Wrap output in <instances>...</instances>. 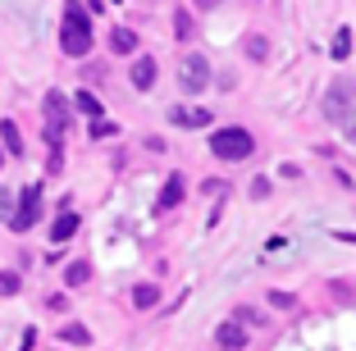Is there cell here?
Returning <instances> with one entry per match:
<instances>
[{"label":"cell","mask_w":356,"mask_h":351,"mask_svg":"<svg viewBox=\"0 0 356 351\" xmlns=\"http://www.w3.org/2000/svg\"><path fill=\"white\" fill-rule=\"evenodd\" d=\"M210 151L220 155V160H247V155L256 151V142H252V133H247V128H215Z\"/></svg>","instance_id":"cell-2"},{"label":"cell","mask_w":356,"mask_h":351,"mask_svg":"<svg viewBox=\"0 0 356 351\" xmlns=\"http://www.w3.org/2000/svg\"><path fill=\"white\" fill-rule=\"evenodd\" d=\"M115 133V124H105V119H92V137H110Z\"/></svg>","instance_id":"cell-23"},{"label":"cell","mask_w":356,"mask_h":351,"mask_svg":"<svg viewBox=\"0 0 356 351\" xmlns=\"http://www.w3.org/2000/svg\"><path fill=\"white\" fill-rule=\"evenodd\" d=\"M110 51H115V55H133L137 51V32L133 28H115V32H110Z\"/></svg>","instance_id":"cell-9"},{"label":"cell","mask_w":356,"mask_h":351,"mask_svg":"<svg viewBox=\"0 0 356 351\" xmlns=\"http://www.w3.org/2000/svg\"><path fill=\"white\" fill-rule=\"evenodd\" d=\"M197 5H201V10H215V5H220V0H197Z\"/></svg>","instance_id":"cell-27"},{"label":"cell","mask_w":356,"mask_h":351,"mask_svg":"<svg viewBox=\"0 0 356 351\" xmlns=\"http://www.w3.org/2000/svg\"><path fill=\"white\" fill-rule=\"evenodd\" d=\"M270 301H274L279 310H293V297H288V292H270Z\"/></svg>","instance_id":"cell-26"},{"label":"cell","mask_w":356,"mask_h":351,"mask_svg":"<svg viewBox=\"0 0 356 351\" xmlns=\"http://www.w3.org/2000/svg\"><path fill=\"white\" fill-rule=\"evenodd\" d=\"M178 87H183L188 96L206 92V87H210V64H206V55H188V60L178 64Z\"/></svg>","instance_id":"cell-5"},{"label":"cell","mask_w":356,"mask_h":351,"mask_svg":"<svg viewBox=\"0 0 356 351\" xmlns=\"http://www.w3.org/2000/svg\"><path fill=\"white\" fill-rule=\"evenodd\" d=\"M133 306L137 310H156L160 306V288H156V283H137V288H133Z\"/></svg>","instance_id":"cell-10"},{"label":"cell","mask_w":356,"mask_h":351,"mask_svg":"<svg viewBox=\"0 0 356 351\" xmlns=\"http://www.w3.org/2000/svg\"><path fill=\"white\" fill-rule=\"evenodd\" d=\"M0 146H5V151H10V155H23V137H19V128H14L10 119L0 124Z\"/></svg>","instance_id":"cell-16"},{"label":"cell","mask_w":356,"mask_h":351,"mask_svg":"<svg viewBox=\"0 0 356 351\" xmlns=\"http://www.w3.org/2000/svg\"><path fill=\"white\" fill-rule=\"evenodd\" d=\"M329 55H334V60H347V55H352V32H347V28L334 32V46H329Z\"/></svg>","instance_id":"cell-17"},{"label":"cell","mask_w":356,"mask_h":351,"mask_svg":"<svg viewBox=\"0 0 356 351\" xmlns=\"http://www.w3.org/2000/svg\"><path fill=\"white\" fill-rule=\"evenodd\" d=\"M178 201H183V178L169 174V178H165V192H160L156 206H160V210H169V206H178Z\"/></svg>","instance_id":"cell-13"},{"label":"cell","mask_w":356,"mask_h":351,"mask_svg":"<svg viewBox=\"0 0 356 351\" xmlns=\"http://www.w3.org/2000/svg\"><path fill=\"white\" fill-rule=\"evenodd\" d=\"M60 46L69 60H83L92 51V23H87V10L69 0V10H64V23H60Z\"/></svg>","instance_id":"cell-1"},{"label":"cell","mask_w":356,"mask_h":351,"mask_svg":"<svg viewBox=\"0 0 356 351\" xmlns=\"http://www.w3.org/2000/svg\"><path fill=\"white\" fill-rule=\"evenodd\" d=\"M252 197H256V201L270 197V178H256V183H252Z\"/></svg>","instance_id":"cell-21"},{"label":"cell","mask_w":356,"mask_h":351,"mask_svg":"<svg viewBox=\"0 0 356 351\" xmlns=\"http://www.w3.org/2000/svg\"><path fill=\"white\" fill-rule=\"evenodd\" d=\"M343 133H347V142H356V110H347V119H343Z\"/></svg>","instance_id":"cell-24"},{"label":"cell","mask_w":356,"mask_h":351,"mask_svg":"<svg viewBox=\"0 0 356 351\" xmlns=\"http://www.w3.org/2000/svg\"><path fill=\"white\" fill-rule=\"evenodd\" d=\"M60 342H64V347H69V342H74V347H92V333H87L83 324H64V329H60Z\"/></svg>","instance_id":"cell-15"},{"label":"cell","mask_w":356,"mask_h":351,"mask_svg":"<svg viewBox=\"0 0 356 351\" xmlns=\"http://www.w3.org/2000/svg\"><path fill=\"white\" fill-rule=\"evenodd\" d=\"M352 101H356V83H352V78H334V87L325 92V105H320V114H325L329 124H343L347 110H352Z\"/></svg>","instance_id":"cell-3"},{"label":"cell","mask_w":356,"mask_h":351,"mask_svg":"<svg viewBox=\"0 0 356 351\" xmlns=\"http://www.w3.org/2000/svg\"><path fill=\"white\" fill-rule=\"evenodd\" d=\"M0 210H10V197H5V192H0Z\"/></svg>","instance_id":"cell-28"},{"label":"cell","mask_w":356,"mask_h":351,"mask_svg":"<svg viewBox=\"0 0 356 351\" xmlns=\"http://www.w3.org/2000/svg\"><path fill=\"white\" fill-rule=\"evenodd\" d=\"M215 342L229 347V351H238V347H247V333H242L238 324H220V329H215Z\"/></svg>","instance_id":"cell-11"},{"label":"cell","mask_w":356,"mask_h":351,"mask_svg":"<svg viewBox=\"0 0 356 351\" xmlns=\"http://www.w3.org/2000/svg\"><path fill=\"white\" fill-rule=\"evenodd\" d=\"M0 151H5V146H0Z\"/></svg>","instance_id":"cell-29"},{"label":"cell","mask_w":356,"mask_h":351,"mask_svg":"<svg viewBox=\"0 0 356 351\" xmlns=\"http://www.w3.org/2000/svg\"><path fill=\"white\" fill-rule=\"evenodd\" d=\"M201 192H206V197H220L224 183H220V178H206V183H201Z\"/></svg>","instance_id":"cell-25"},{"label":"cell","mask_w":356,"mask_h":351,"mask_svg":"<svg viewBox=\"0 0 356 351\" xmlns=\"http://www.w3.org/2000/svg\"><path fill=\"white\" fill-rule=\"evenodd\" d=\"M128 83H133L137 92H151V87H156V60H151V55L133 60V69H128Z\"/></svg>","instance_id":"cell-7"},{"label":"cell","mask_w":356,"mask_h":351,"mask_svg":"<svg viewBox=\"0 0 356 351\" xmlns=\"http://www.w3.org/2000/svg\"><path fill=\"white\" fill-rule=\"evenodd\" d=\"M19 292V274H0V297H14Z\"/></svg>","instance_id":"cell-20"},{"label":"cell","mask_w":356,"mask_h":351,"mask_svg":"<svg viewBox=\"0 0 356 351\" xmlns=\"http://www.w3.org/2000/svg\"><path fill=\"white\" fill-rule=\"evenodd\" d=\"M64 119H69L64 92H46V137H51V146H64Z\"/></svg>","instance_id":"cell-6"},{"label":"cell","mask_w":356,"mask_h":351,"mask_svg":"<svg viewBox=\"0 0 356 351\" xmlns=\"http://www.w3.org/2000/svg\"><path fill=\"white\" fill-rule=\"evenodd\" d=\"M74 233H78V215H74L69 206H64V215L51 224V238H55V242H64V238H74Z\"/></svg>","instance_id":"cell-12"},{"label":"cell","mask_w":356,"mask_h":351,"mask_svg":"<svg viewBox=\"0 0 356 351\" xmlns=\"http://www.w3.org/2000/svg\"><path fill=\"white\" fill-rule=\"evenodd\" d=\"M169 119H174L178 128H206L210 124V110H197V105H192V110H178V105H174V110H169Z\"/></svg>","instance_id":"cell-8"},{"label":"cell","mask_w":356,"mask_h":351,"mask_svg":"<svg viewBox=\"0 0 356 351\" xmlns=\"http://www.w3.org/2000/svg\"><path fill=\"white\" fill-rule=\"evenodd\" d=\"M174 32H178V37H188V32H192V19H188V14H174Z\"/></svg>","instance_id":"cell-22"},{"label":"cell","mask_w":356,"mask_h":351,"mask_svg":"<svg viewBox=\"0 0 356 351\" xmlns=\"http://www.w3.org/2000/svg\"><path fill=\"white\" fill-rule=\"evenodd\" d=\"M64 283H69V288H83V283H92V265H87V260H74V265L64 269Z\"/></svg>","instance_id":"cell-14"},{"label":"cell","mask_w":356,"mask_h":351,"mask_svg":"<svg viewBox=\"0 0 356 351\" xmlns=\"http://www.w3.org/2000/svg\"><path fill=\"white\" fill-rule=\"evenodd\" d=\"M74 105L87 114V119H101V114H105V110H101V101H96L92 92H78V96H74Z\"/></svg>","instance_id":"cell-18"},{"label":"cell","mask_w":356,"mask_h":351,"mask_svg":"<svg viewBox=\"0 0 356 351\" xmlns=\"http://www.w3.org/2000/svg\"><path fill=\"white\" fill-rule=\"evenodd\" d=\"M37 219H42V187L28 183V187L19 192V210L10 215V228H14V233H28Z\"/></svg>","instance_id":"cell-4"},{"label":"cell","mask_w":356,"mask_h":351,"mask_svg":"<svg viewBox=\"0 0 356 351\" xmlns=\"http://www.w3.org/2000/svg\"><path fill=\"white\" fill-rule=\"evenodd\" d=\"M247 55H252V60H265V55H270L265 37H247Z\"/></svg>","instance_id":"cell-19"}]
</instances>
